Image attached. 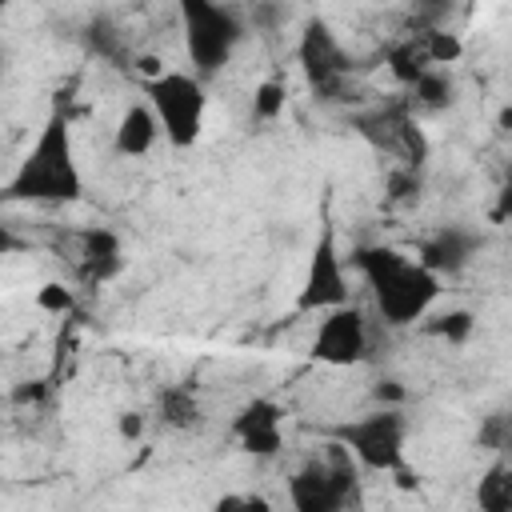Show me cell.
<instances>
[{"label": "cell", "instance_id": "23", "mask_svg": "<svg viewBox=\"0 0 512 512\" xmlns=\"http://www.w3.org/2000/svg\"><path fill=\"white\" fill-rule=\"evenodd\" d=\"M116 432H120L124 440H140L144 416H140V412H120V416H116Z\"/></svg>", "mask_w": 512, "mask_h": 512}, {"label": "cell", "instance_id": "21", "mask_svg": "<svg viewBox=\"0 0 512 512\" xmlns=\"http://www.w3.org/2000/svg\"><path fill=\"white\" fill-rule=\"evenodd\" d=\"M484 444H492L496 456H512V412H500L488 420V428L480 432Z\"/></svg>", "mask_w": 512, "mask_h": 512}, {"label": "cell", "instance_id": "12", "mask_svg": "<svg viewBox=\"0 0 512 512\" xmlns=\"http://www.w3.org/2000/svg\"><path fill=\"white\" fill-rule=\"evenodd\" d=\"M476 244H480V240H476L472 228L444 224V228H436L432 236H424V240L416 244V260L428 264V268L444 280V276H456V272L468 268V260L476 256Z\"/></svg>", "mask_w": 512, "mask_h": 512}, {"label": "cell", "instance_id": "3", "mask_svg": "<svg viewBox=\"0 0 512 512\" xmlns=\"http://www.w3.org/2000/svg\"><path fill=\"white\" fill-rule=\"evenodd\" d=\"M288 504L296 512H344L360 504V460L332 436L288 476Z\"/></svg>", "mask_w": 512, "mask_h": 512}, {"label": "cell", "instance_id": "14", "mask_svg": "<svg viewBox=\"0 0 512 512\" xmlns=\"http://www.w3.org/2000/svg\"><path fill=\"white\" fill-rule=\"evenodd\" d=\"M156 416H160V424L172 428V432H196V428L204 424V412H200L196 392H192V388H180V384L160 392Z\"/></svg>", "mask_w": 512, "mask_h": 512}, {"label": "cell", "instance_id": "4", "mask_svg": "<svg viewBox=\"0 0 512 512\" xmlns=\"http://www.w3.org/2000/svg\"><path fill=\"white\" fill-rule=\"evenodd\" d=\"M176 12H180V32H184V52L192 72L200 80H212L244 40L240 16L220 0H176Z\"/></svg>", "mask_w": 512, "mask_h": 512}, {"label": "cell", "instance_id": "18", "mask_svg": "<svg viewBox=\"0 0 512 512\" xmlns=\"http://www.w3.org/2000/svg\"><path fill=\"white\" fill-rule=\"evenodd\" d=\"M472 328H476V320H472L468 308H448V312H436V316L428 312L420 320L424 336H436V340H448V344H464L472 336Z\"/></svg>", "mask_w": 512, "mask_h": 512}, {"label": "cell", "instance_id": "5", "mask_svg": "<svg viewBox=\"0 0 512 512\" xmlns=\"http://www.w3.org/2000/svg\"><path fill=\"white\" fill-rule=\"evenodd\" d=\"M144 96L156 108L164 140L172 148H192L200 140L204 112H208V92H204V80L196 72L160 68L156 76L144 80Z\"/></svg>", "mask_w": 512, "mask_h": 512}, {"label": "cell", "instance_id": "13", "mask_svg": "<svg viewBox=\"0 0 512 512\" xmlns=\"http://www.w3.org/2000/svg\"><path fill=\"white\" fill-rule=\"evenodd\" d=\"M160 136H164V128H160L156 108H152L148 100H140V104H128V108L120 112L116 132H112V148H116L120 156H132V160H136V156H148Z\"/></svg>", "mask_w": 512, "mask_h": 512}, {"label": "cell", "instance_id": "1", "mask_svg": "<svg viewBox=\"0 0 512 512\" xmlns=\"http://www.w3.org/2000/svg\"><path fill=\"white\" fill-rule=\"evenodd\" d=\"M352 268L364 276L388 328H416L440 300V276L392 244H360L352 252Z\"/></svg>", "mask_w": 512, "mask_h": 512}, {"label": "cell", "instance_id": "27", "mask_svg": "<svg viewBox=\"0 0 512 512\" xmlns=\"http://www.w3.org/2000/svg\"><path fill=\"white\" fill-rule=\"evenodd\" d=\"M444 8H448V0H420V12H424L428 20H436Z\"/></svg>", "mask_w": 512, "mask_h": 512}, {"label": "cell", "instance_id": "9", "mask_svg": "<svg viewBox=\"0 0 512 512\" xmlns=\"http://www.w3.org/2000/svg\"><path fill=\"white\" fill-rule=\"evenodd\" d=\"M368 348H372L368 320H364V312L348 300V304H340V308L320 312V328H316V336H312L308 356H312L316 364H328V368H352V364H364V360H368Z\"/></svg>", "mask_w": 512, "mask_h": 512}, {"label": "cell", "instance_id": "20", "mask_svg": "<svg viewBox=\"0 0 512 512\" xmlns=\"http://www.w3.org/2000/svg\"><path fill=\"white\" fill-rule=\"evenodd\" d=\"M420 40H424V52H428V60L432 64H452L460 52H464V44L452 36V32H436V28H428V32H420Z\"/></svg>", "mask_w": 512, "mask_h": 512}, {"label": "cell", "instance_id": "24", "mask_svg": "<svg viewBox=\"0 0 512 512\" xmlns=\"http://www.w3.org/2000/svg\"><path fill=\"white\" fill-rule=\"evenodd\" d=\"M492 220H496V224L512 220V184H504V188L496 192V204H492Z\"/></svg>", "mask_w": 512, "mask_h": 512}, {"label": "cell", "instance_id": "17", "mask_svg": "<svg viewBox=\"0 0 512 512\" xmlns=\"http://www.w3.org/2000/svg\"><path fill=\"white\" fill-rule=\"evenodd\" d=\"M408 92H412V104L416 108H428V112H440V108H448L456 100V84H452L448 68H440V64H432Z\"/></svg>", "mask_w": 512, "mask_h": 512}, {"label": "cell", "instance_id": "2", "mask_svg": "<svg viewBox=\"0 0 512 512\" xmlns=\"http://www.w3.org/2000/svg\"><path fill=\"white\" fill-rule=\"evenodd\" d=\"M80 196H84V176H80L76 148H72V124L64 108H52L32 148L8 176L4 200L8 204H72Z\"/></svg>", "mask_w": 512, "mask_h": 512}, {"label": "cell", "instance_id": "19", "mask_svg": "<svg viewBox=\"0 0 512 512\" xmlns=\"http://www.w3.org/2000/svg\"><path fill=\"white\" fill-rule=\"evenodd\" d=\"M284 104H288V88H284L280 80H264V84H256V92H252V120L268 124V120H276V116L284 112Z\"/></svg>", "mask_w": 512, "mask_h": 512}, {"label": "cell", "instance_id": "25", "mask_svg": "<svg viewBox=\"0 0 512 512\" xmlns=\"http://www.w3.org/2000/svg\"><path fill=\"white\" fill-rule=\"evenodd\" d=\"M372 396H376L380 404H400V400H404V392L396 388V380H380V384L372 388Z\"/></svg>", "mask_w": 512, "mask_h": 512}, {"label": "cell", "instance_id": "8", "mask_svg": "<svg viewBox=\"0 0 512 512\" xmlns=\"http://www.w3.org/2000/svg\"><path fill=\"white\" fill-rule=\"evenodd\" d=\"M296 60H300V72L312 88L316 100H344L348 92V76H352V64H348V52L340 48L336 32L324 24V20H308L300 40H296Z\"/></svg>", "mask_w": 512, "mask_h": 512}, {"label": "cell", "instance_id": "26", "mask_svg": "<svg viewBox=\"0 0 512 512\" xmlns=\"http://www.w3.org/2000/svg\"><path fill=\"white\" fill-rule=\"evenodd\" d=\"M216 508H268L260 496H224L216 500Z\"/></svg>", "mask_w": 512, "mask_h": 512}, {"label": "cell", "instance_id": "7", "mask_svg": "<svg viewBox=\"0 0 512 512\" xmlns=\"http://www.w3.org/2000/svg\"><path fill=\"white\" fill-rule=\"evenodd\" d=\"M352 300L348 288V272H344V252L336 240V224L324 216L320 232L312 240L304 276H300V292H296V312H328Z\"/></svg>", "mask_w": 512, "mask_h": 512}, {"label": "cell", "instance_id": "16", "mask_svg": "<svg viewBox=\"0 0 512 512\" xmlns=\"http://www.w3.org/2000/svg\"><path fill=\"white\" fill-rule=\"evenodd\" d=\"M388 68H392V76H396L404 88H412V84L432 68V60H428V52H424V40H420V36H408L404 44H392V48H388Z\"/></svg>", "mask_w": 512, "mask_h": 512}, {"label": "cell", "instance_id": "11", "mask_svg": "<svg viewBox=\"0 0 512 512\" xmlns=\"http://www.w3.org/2000/svg\"><path fill=\"white\" fill-rule=\"evenodd\" d=\"M72 240H76L72 264L88 284H104L124 268V248H120V236L112 228L92 224V228H80Z\"/></svg>", "mask_w": 512, "mask_h": 512}, {"label": "cell", "instance_id": "28", "mask_svg": "<svg viewBox=\"0 0 512 512\" xmlns=\"http://www.w3.org/2000/svg\"><path fill=\"white\" fill-rule=\"evenodd\" d=\"M500 124H504V128H508V124H512V108H508V112H504V116H500Z\"/></svg>", "mask_w": 512, "mask_h": 512}, {"label": "cell", "instance_id": "15", "mask_svg": "<svg viewBox=\"0 0 512 512\" xmlns=\"http://www.w3.org/2000/svg\"><path fill=\"white\" fill-rule=\"evenodd\" d=\"M476 504L484 512H512V456H496L480 484H476Z\"/></svg>", "mask_w": 512, "mask_h": 512}, {"label": "cell", "instance_id": "6", "mask_svg": "<svg viewBox=\"0 0 512 512\" xmlns=\"http://www.w3.org/2000/svg\"><path fill=\"white\" fill-rule=\"evenodd\" d=\"M332 436L360 460L364 472H400L404 468L408 420H404L400 404H380L356 420H344L332 428Z\"/></svg>", "mask_w": 512, "mask_h": 512}, {"label": "cell", "instance_id": "22", "mask_svg": "<svg viewBox=\"0 0 512 512\" xmlns=\"http://www.w3.org/2000/svg\"><path fill=\"white\" fill-rule=\"evenodd\" d=\"M36 304H40L44 312H52V316H64V312H72L76 296H72V288H64L60 280H48V284L36 292Z\"/></svg>", "mask_w": 512, "mask_h": 512}, {"label": "cell", "instance_id": "10", "mask_svg": "<svg viewBox=\"0 0 512 512\" xmlns=\"http://www.w3.org/2000/svg\"><path fill=\"white\" fill-rule=\"evenodd\" d=\"M232 440L244 456H256V460L280 456V448H284V408L268 396L248 400L232 420Z\"/></svg>", "mask_w": 512, "mask_h": 512}]
</instances>
